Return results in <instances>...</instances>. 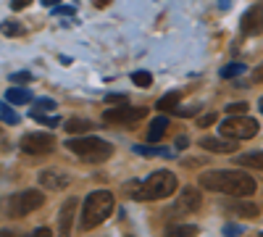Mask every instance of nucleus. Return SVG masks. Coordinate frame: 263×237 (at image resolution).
Returning a JSON list of instances; mask_svg holds the SVG:
<instances>
[{"instance_id": "nucleus-20", "label": "nucleus", "mask_w": 263, "mask_h": 237, "mask_svg": "<svg viewBox=\"0 0 263 237\" xmlns=\"http://www.w3.org/2000/svg\"><path fill=\"white\" fill-rule=\"evenodd\" d=\"M87 129H92L90 121H82V119H69V121H66V132H71V135H79V132L84 135Z\"/></svg>"}, {"instance_id": "nucleus-22", "label": "nucleus", "mask_w": 263, "mask_h": 237, "mask_svg": "<svg viewBox=\"0 0 263 237\" xmlns=\"http://www.w3.org/2000/svg\"><path fill=\"white\" fill-rule=\"evenodd\" d=\"M0 32L3 34H8V37H18L21 34V24H16V21H3V24H0Z\"/></svg>"}, {"instance_id": "nucleus-34", "label": "nucleus", "mask_w": 263, "mask_h": 237, "mask_svg": "<svg viewBox=\"0 0 263 237\" xmlns=\"http://www.w3.org/2000/svg\"><path fill=\"white\" fill-rule=\"evenodd\" d=\"M34 234L37 237H50V229L48 227H40V229H34Z\"/></svg>"}, {"instance_id": "nucleus-36", "label": "nucleus", "mask_w": 263, "mask_h": 237, "mask_svg": "<svg viewBox=\"0 0 263 237\" xmlns=\"http://www.w3.org/2000/svg\"><path fill=\"white\" fill-rule=\"evenodd\" d=\"M58 0H42V6H48V8H55Z\"/></svg>"}, {"instance_id": "nucleus-14", "label": "nucleus", "mask_w": 263, "mask_h": 237, "mask_svg": "<svg viewBox=\"0 0 263 237\" xmlns=\"http://www.w3.org/2000/svg\"><path fill=\"white\" fill-rule=\"evenodd\" d=\"M166 129H168V119H166V116L153 119L150 126H147V142H158V140L166 135Z\"/></svg>"}, {"instance_id": "nucleus-4", "label": "nucleus", "mask_w": 263, "mask_h": 237, "mask_svg": "<svg viewBox=\"0 0 263 237\" xmlns=\"http://www.w3.org/2000/svg\"><path fill=\"white\" fill-rule=\"evenodd\" d=\"M66 148L74 150L79 158L90 161V163H100V161H105V158L114 156L111 142H105V140H100V137H90V135H84V137H79V140H69V142H66Z\"/></svg>"}, {"instance_id": "nucleus-30", "label": "nucleus", "mask_w": 263, "mask_h": 237, "mask_svg": "<svg viewBox=\"0 0 263 237\" xmlns=\"http://www.w3.org/2000/svg\"><path fill=\"white\" fill-rule=\"evenodd\" d=\"M11 79H13V82H32V74H29V71H16Z\"/></svg>"}, {"instance_id": "nucleus-15", "label": "nucleus", "mask_w": 263, "mask_h": 237, "mask_svg": "<svg viewBox=\"0 0 263 237\" xmlns=\"http://www.w3.org/2000/svg\"><path fill=\"white\" fill-rule=\"evenodd\" d=\"M237 163H239V166H248V169H260V171H263V150L237 156Z\"/></svg>"}, {"instance_id": "nucleus-11", "label": "nucleus", "mask_w": 263, "mask_h": 237, "mask_svg": "<svg viewBox=\"0 0 263 237\" xmlns=\"http://www.w3.org/2000/svg\"><path fill=\"white\" fill-rule=\"evenodd\" d=\"M242 32L245 34H260L263 32V3H258V6H253L245 16H242Z\"/></svg>"}, {"instance_id": "nucleus-31", "label": "nucleus", "mask_w": 263, "mask_h": 237, "mask_svg": "<svg viewBox=\"0 0 263 237\" xmlns=\"http://www.w3.org/2000/svg\"><path fill=\"white\" fill-rule=\"evenodd\" d=\"M29 3H32V0H11V6H13L16 11H21V8H27Z\"/></svg>"}, {"instance_id": "nucleus-33", "label": "nucleus", "mask_w": 263, "mask_h": 237, "mask_svg": "<svg viewBox=\"0 0 263 237\" xmlns=\"http://www.w3.org/2000/svg\"><path fill=\"white\" fill-rule=\"evenodd\" d=\"M174 111H177L179 116H192V114H195L197 108H174Z\"/></svg>"}, {"instance_id": "nucleus-23", "label": "nucleus", "mask_w": 263, "mask_h": 237, "mask_svg": "<svg viewBox=\"0 0 263 237\" xmlns=\"http://www.w3.org/2000/svg\"><path fill=\"white\" fill-rule=\"evenodd\" d=\"M132 82H135L137 87H150V84H153V77H150L147 71H135V74H132Z\"/></svg>"}, {"instance_id": "nucleus-24", "label": "nucleus", "mask_w": 263, "mask_h": 237, "mask_svg": "<svg viewBox=\"0 0 263 237\" xmlns=\"http://www.w3.org/2000/svg\"><path fill=\"white\" fill-rule=\"evenodd\" d=\"M242 71H245L242 63H229V66L221 71V77H224V79H229V77H237V74H242Z\"/></svg>"}, {"instance_id": "nucleus-13", "label": "nucleus", "mask_w": 263, "mask_h": 237, "mask_svg": "<svg viewBox=\"0 0 263 237\" xmlns=\"http://www.w3.org/2000/svg\"><path fill=\"white\" fill-rule=\"evenodd\" d=\"M200 148L213 150V153H232V150H237L234 140L229 142V140H218V137H203L200 140Z\"/></svg>"}, {"instance_id": "nucleus-29", "label": "nucleus", "mask_w": 263, "mask_h": 237, "mask_svg": "<svg viewBox=\"0 0 263 237\" xmlns=\"http://www.w3.org/2000/svg\"><path fill=\"white\" fill-rule=\"evenodd\" d=\"M216 119H218V116L211 111V114H203L200 119H197V124H200V126H211V124H216Z\"/></svg>"}, {"instance_id": "nucleus-5", "label": "nucleus", "mask_w": 263, "mask_h": 237, "mask_svg": "<svg viewBox=\"0 0 263 237\" xmlns=\"http://www.w3.org/2000/svg\"><path fill=\"white\" fill-rule=\"evenodd\" d=\"M42 203H45V195H42L40 190H24V192H16V195L8 198L6 211H8L11 219H21V216H27V213L37 211Z\"/></svg>"}, {"instance_id": "nucleus-26", "label": "nucleus", "mask_w": 263, "mask_h": 237, "mask_svg": "<svg viewBox=\"0 0 263 237\" xmlns=\"http://www.w3.org/2000/svg\"><path fill=\"white\" fill-rule=\"evenodd\" d=\"M32 116H34L37 121H42V124H48V126H58V119H55V116H45V114H40V111H34Z\"/></svg>"}, {"instance_id": "nucleus-12", "label": "nucleus", "mask_w": 263, "mask_h": 237, "mask_svg": "<svg viewBox=\"0 0 263 237\" xmlns=\"http://www.w3.org/2000/svg\"><path fill=\"white\" fill-rule=\"evenodd\" d=\"M77 206H79L77 198H69V200L61 206V216H58V229H61V234H69V232H71V222H74Z\"/></svg>"}, {"instance_id": "nucleus-10", "label": "nucleus", "mask_w": 263, "mask_h": 237, "mask_svg": "<svg viewBox=\"0 0 263 237\" xmlns=\"http://www.w3.org/2000/svg\"><path fill=\"white\" fill-rule=\"evenodd\" d=\"M40 185L45 187V190H63V187H69V174H63V171L58 169H45V171H40Z\"/></svg>"}, {"instance_id": "nucleus-2", "label": "nucleus", "mask_w": 263, "mask_h": 237, "mask_svg": "<svg viewBox=\"0 0 263 237\" xmlns=\"http://www.w3.org/2000/svg\"><path fill=\"white\" fill-rule=\"evenodd\" d=\"M114 211V192L108 190H95L87 195L84 200V208H82V219H79V227L82 229H95L98 224H103Z\"/></svg>"}, {"instance_id": "nucleus-25", "label": "nucleus", "mask_w": 263, "mask_h": 237, "mask_svg": "<svg viewBox=\"0 0 263 237\" xmlns=\"http://www.w3.org/2000/svg\"><path fill=\"white\" fill-rule=\"evenodd\" d=\"M168 234H197V227H187V224H182V227H168Z\"/></svg>"}, {"instance_id": "nucleus-38", "label": "nucleus", "mask_w": 263, "mask_h": 237, "mask_svg": "<svg viewBox=\"0 0 263 237\" xmlns=\"http://www.w3.org/2000/svg\"><path fill=\"white\" fill-rule=\"evenodd\" d=\"M258 108H260V111H263V98H260V103H258Z\"/></svg>"}, {"instance_id": "nucleus-6", "label": "nucleus", "mask_w": 263, "mask_h": 237, "mask_svg": "<svg viewBox=\"0 0 263 237\" xmlns=\"http://www.w3.org/2000/svg\"><path fill=\"white\" fill-rule=\"evenodd\" d=\"M258 121L250 119V116H242V114H234L229 116L224 124H221V135L229 137V140H250L258 135Z\"/></svg>"}, {"instance_id": "nucleus-21", "label": "nucleus", "mask_w": 263, "mask_h": 237, "mask_svg": "<svg viewBox=\"0 0 263 237\" xmlns=\"http://www.w3.org/2000/svg\"><path fill=\"white\" fill-rule=\"evenodd\" d=\"M0 121H6V124H18V114L11 108V105L8 103H0Z\"/></svg>"}, {"instance_id": "nucleus-19", "label": "nucleus", "mask_w": 263, "mask_h": 237, "mask_svg": "<svg viewBox=\"0 0 263 237\" xmlns=\"http://www.w3.org/2000/svg\"><path fill=\"white\" fill-rule=\"evenodd\" d=\"M137 156H145V158H153V156H171L168 150H163V148H147V145H135L132 148Z\"/></svg>"}, {"instance_id": "nucleus-9", "label": "nucleus", "mask_w": 263, "mask_h": 237, "mask_svg": "<svg viewBox=\"0 0 263 237\" xmlns=\"http://www.w3.org/2000/svg\"><path fill=\"white\" fill-rule=\"evenodd\" d=\"M200 203H203L200 192H197L195 187H187V190L182 192V195L177 198V203H174L171 213H192V211L200 208Z\"/></svg>"}, {"instance_id": "nucleus-35", "label": "nucleus", "mask_w": 263, "mask_h": 237, "mask_svg": "<svg viewBox=\"0 0 263 237\" xmlns=\"http://www.w3.org/2000/svg\"><path fill=\"white\" fill-rule=\"evenodd\" d=\"M53 13H69V16H71L74 8H53Z\"/></svg>"}, {"instance_id": "nucleus-7", "label": "nucleus", "mask_w": 263, "mask_h": 237, "mask_svg": "<svg viewBox=\"0 0 263 237\" xmlns=\"http://www.w3.org/2000/svg\"><path fill=\"white\" fill-rule=\"evenodd\" d=\"M53 148H55V137L48 132H32V135L21 137V150L29 156H45Z\"/></svg>"}, {"instance_id": "nucleus-17", "label": "nucleus", "mask_w": 263, "mask_h": 237, "mask_svg": "<svg viewBox=\"0 0 263 237\" xmlns=\"http://www.w3.org/2000/svg\"><path fill=\"white\" fill-rule=\"evenodd\" d=\"M227 208L234 211V213H239V216H245V219H255V213H258V208L253 203H229Z\"/></svg>"}, {"instance_id": "nucleus-37", "label": "nucleus", "mask_w": 263, "mask_h": 237, "mask_svg": "<svg viewBox=\"0 0 263 237\" xmlns=\"http://www.w3.org/2000/svg\"><path fill=\"white\" fill-rule=\"evenodd\" d=\"M108 3H111V0H95V6H98V8H105Z\"/></svg>"}, {"instance_id": "nucleus-27", "label": "nucleus", "mask_w": 263, "mask_h": 237, "mask_svg": "<svg viewBox=\"0 0 263 237\" xmlns=\"http://www.w3.org/2000/svg\"><path fill=\"white\" fill-rule=\"evenodd\" d=\"M34 105H37V108H42V111H53V108H55V100H50V98H40Z\"/></svg>"}, {"instance_id": "nucleus-1", "label": "nucleus", "mask_w": 263, "mask_h": 237, "mask_svg": "<svg viewBox=\"0 0 263 237\" xmlns=\"http://www.w3.org/2000/svg\"><path fill=\"white\" fill-rule=\"evenodd\" d=\"M200 185L211 192H224V195H234V198H245L255 192V179L245 171H232V169H221V171H203L200 174Z\"/></svg>"}, {"instance_id": "nucleus-8", "label": "nucleus", "mask_w": 263, "mask_h": 237, "mask_svg": "<svg viewBox=\"0 0 263 237\" xmlns=\"http://www.w3.org/2000/svg\"><path fill=\"white\" fill-rule=\"evenodd\" d=\"M145 116H147V108H129L126 103H121L119 108L105 111V121H114V124H135Z\"/></svg>"}, {"instance_id": "nucleus-3", "label": "nucleus", "mask_w": 263, "mask_h": 237, "mask_svg": "<svg viewBox=\"0 0 263 237\" xmlns=\"http://www.w3.org/2000/svg\"><path fill=\"white\" fill-rule=\"evenodd\" d=\"M132 187L140 190V192H135V198H140V200H161V198H168L177 192V177L171 171H153L142 185H132Z\"/></svg>"}, {"instance_id": "nucleus-16", "label": "nucleus", "mask_w": 263, "mask_h": 237, "mask_svg": "<svg viewBox=\"0 0 263 237\" xmlns=\"http://www.w3.org/2000/svg\"><path fill=\"white\" fill-rule=\"evenodd\" d=\"M6 100L21 105V103H29V100H32V93H29L27 87H21V90H18V87H11V90L6 93Z\"/></svg>"}, {"instance_id": "nucleus-32", "label": "nucleus", "mask_w": 263, "mask_h": 237, "mask_svg": "<svg viewBox=\"0 0 263 237\" xmlns=\"http://www.w3.org/2000/svg\"><path fill=\"white\" fill-rule=\"evenodd\" d=\"M105 100H108V103H126L124 95H105Z\"/></svg>"}, {"instance_id": "nucleus-28", "label": "nucleus", "mask_w": 263, "mask_h": 237, "mask_svg": "<svg viewBox=\"0 0 263 237\" xmlns=\"http://www.w3.org/2000/svg\"><path fill=\"white\" fill-rule=\"evenodd\" d=\"M227 111H229V114H245V111H248V103H229Z\"/></svg>"}, {"instance_id": "nucleus-18", "label": "nucleus", "mask_w": 263, "mask_h": 237, "mask_svg": "<svg viewBox=\"0 0 263 237\" xmlns=\"http://www.w3.org/2000/svg\"><path fill=\"white\" fill-rule=\"evenodd\" d=\"M179 100H182L179 93H168V95H163V98L158 100V108H161V111H174V108L179 105Z\"/></svg>"}]
</instances>
